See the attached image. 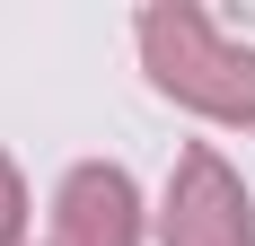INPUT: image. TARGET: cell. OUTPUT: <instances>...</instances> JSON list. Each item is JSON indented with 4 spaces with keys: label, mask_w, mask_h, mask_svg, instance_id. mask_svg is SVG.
Masks as SVG:
<instances>
[{
    "label": "cell",
    "mask_w": 255,
    "mask_h": 246,
    "mask_svg": "<svg viewBox=\"0 0 255 246\" xmlns=\"http://www.w3.org/2000/svg\"><path fill=\"white\" fill-rule=\"evenodd\" d=\"M141 71L158 79V97L194 106L211 123H255V44H229L185 0L141 9Z\"/></svg>",
    "instance_id": "obj_1"
},
{
    "label": "cell",
    "mask_w": 255,
    "mask_h": 246,
    "mask_svg": "<svg viewBox=\"0 0 255 246\" xmlns=\"http://www.w3.org/2000/svg\"><path fill=\"white\" fill-rule=\"evenodd\" d=\"M158 238L167 246H255V211H247V185L229 176L220 149H185L176 176H167V202H158Z\"/></svg>",
    "instance_id": "obj_2"
},
{
    "label": "cell",
    "mask_w": 255,
    "mask_h": 246,
    "mask_svg": "<svg viewBox=\"0 0 255 246\" xmlns=\"http://www.w3.org/2000/svg\"><path fill=\"white\" fill-rule=\"evenodd\" d=\"M53 246H141V194H132L124 167H88L62 176V194H53Z\"/></svg>",
    "instance_id": "obj_3"
},
{
    "label": "cell",
    "mask_w": 255,
    "mask_h": 246,
    "mask_svg": "<svg viewBox=\"0 0 255 246\" xmlns=\"http://www.w3.org/2000/svg\"><path fill=\"white\" fill-rule=\"evenodd\" d=\"M26 238V185H18V167L0 158V246H18Z\"/></svg>",
    "instance_id": "obj_4"
}]
</instances>
